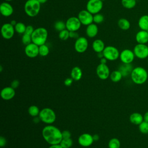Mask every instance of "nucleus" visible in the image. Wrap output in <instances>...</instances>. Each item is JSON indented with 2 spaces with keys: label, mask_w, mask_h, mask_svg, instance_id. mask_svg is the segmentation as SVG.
<instances>
[{
  "label": "nucleus",
  "mask_w": 148,
  "mask_h": 148,
  "mask_svg": "<svg viewBox=\"0 0 148 148\" xmlns=\"http://www.w3.org/2000/svg\"><path fill=\"white\" fill-rule=\"evenodd\" d=\"M88 42L86 38L79 36L76 39L74 43V48L76 52L79 53H84L88 49Z\"/></svg>",
  "instance_id": "obj_10"
},
{
  "label": "nucleus",
  "mask_w": 148,
  "mask_h": 148,
  "mask_svg": "<svg viewBox=\"0 0 148 148\" xmlns=\"http://www.w3.org/2000/svg\"><path fill=\"white\" fill-rule=\"evenodd\" d=\"M41 4L38 0H27L24 6L25 14L30 17H34L40 12Z\"/></svg>",
  "instance_id": "obj_4"
},
{
  "label": "nucleus",
  "mask_w": 148,
  "mask_h": 148,
  "mask_svg": "<svg viewBox=\"0 0 148 148\" xmlns=\"http://www.w3.org/2000/svg\"><path fill=\"white\" fill-rule=\"evenodd\" d=\"M94 142L92 135L88 133H83L78 138V143L83 147H88L91 146Z\"/></svg>",
  "instance_id": "obj_16"
},
{
  "label": "nucleus",
  "mask_w": 148,
  "mask_h": 148,
  "mask_svg": "<svg viewBox=\"0 0 148 148\" xmlns=\"http://www.w3.org/2000/svg\"><path fill=\"white\" fill-rule=\"evenodd\" d=\"M17 23V22L16 20H12V21L10 22V23L12 25H13V26H14V25L16 24Z\"/></svg>",
  "instance_id": "obj_50"
},
{
  "label": "nucleus",
  "mask_w": 148,
  "mask_h": 148,
  "mask_svg": "<svg viewBox=\"0 0 148 148\" xmlns=\"http://www.w3.org/2000/svg\"><path fill=\"white\" fill-rule=\"evenodd\" d=\"M38 1L40 4H43V3H45L48 0H38Z\"/></svg>",
  "instance_id": "obj_49"
},
{
  "label": "nucleus",
  "mask_w": 148,
  "mask_h": 148,
  "mask_svg": "<svg viewBox=\"0 0 148 148\" xmlns=\"http://www.w3.org/2000/svg\"><path fill=\"white\" fill-rule=\"evenodd\" d=\"M34 30H35V29L34 28L32 25H28L26 27V29H25V31L24 34H27L31 35L32 34L33 32L34 31Z\"/></svg>",
  "instance_id": "obj_39"
},
{
  "label": "nucleus",
  "mask_w": 148,
  "mask_h": 148,
  "mask_svg": "<svg viewBox=\"0 0 148 148\" xmlns=\"http://www.w3.org/2000/svg\"><path fill=\"white\" fill-rule=\"evenodd\" d=\"M83 75V72L81 68L79 66L73 67L71 72V77L75 81H79L81 79Z\"/></svg>",
  "instance_id": "obj_24"
},
{
  "label": "nucleus",
  "mask_w": 148,
  "mask_h": 148,
  "mask_svg": "<svg viewBox=\"0 0 148 148\" xmlns=\"http://www.w3.org/2000/svg\"><path fill=\"white\" fill-rule=\"evenodd\" d=\"M31 37L32 42L39 46L46 43L48 37V31L45 27H38L35 29Z\"/></svg>",
  "instance_id": "obj_3"
},
{
  "label": "nucleus",
  "mask_w": 148,
  "mask_h": 148,
  "mask_svg": "<svg viewBox=\"0 0 148 148\" xmlns=\"http://www.w3.org/2000/svg\"><path fill=\"white\" fill-rule=\"evenodd\" d=\"M60 144L62 148H70L73 145V140L71 138H63Z\"/></svg>",
  "instance_id": "obj_34"
},
{
  "label": "nucleus",
  "mask_w": 148,
  "mask_h": 148,
  "mask_svg": "<svg viewBox=\"0 0 148 148\" xmlns=\"http://www.w3.org/2000/svg\"><path fill=\"white\" fill-rule=\"evenodd\" d=\"M27 25L22 22H17L16 24L14 26L15 32L19 34H24Z\"/></svg>",
  "instance_id": "obj_29"
},
{
  "label": "nucleus",
  "mask_w": 148,
  "mask_h": 148,
  "mask_svg": "<svg viewBox=\"0 0 148 148\" xmlns=\"http://www.w3.org/2000/svg\"><path fill=\"white\" fill-rule=\"evenodd\" d=\"M70 32V31H69ZM69 37L72 39H77L79 37V35L77 31H71L69 32Z\"/></svg>",
  "instance_id": "obj_42"
},
{
  "label": "nucleus",
  "mask_w": 148,
  "mask_h": 148,
  "mask_svg": "<svg viewBox=\"0 0 148 148\" xmlns=\"http://www.w3.org/2000/svg\"><path fill=\"white\" fill-rule=\"evenodd\" d=\"M38 116L40 121L47 125L52 124L56 120V114L55 112L50 108H43L40 111Z\"/></svg>",
  "instance_id": "obj_5"
},
{
  "label": "nucleus",
  "mask_w": 148,
  "mask_h": 148,
  "mask_svg": "<svg viewBox=\"0 0 148 148\" xmlns=\"http://www.w3.org/2000/svg\"><path fill=\"white\" fill-rule=\"evenodd\" d=\"M103 8V1L101 0H88L86 4V10L93 15L99 13Z\"/></svg>",
  "instance_id": "obj_8"
},
{
  "label": "nucleus",
  "mask_w": 148,
  "mask_h": 148,
  "mask_svg": "<svg viewBox=\"0 0 148 148\" xmlns=\"http://www.w3.org/2000/svg\"><path fill=\"white\" fill-rule=\"evenodd\" d=\"M107 59L105 58L104 57L100 58V63L101 64H106V62H107Z\"/></svg>",
  "instance_id": "obj_47"
},
{
  "label": "nucleus",
  "mask_w": 148,
  "mask_h": 148,
  "mask_svg": "<svg viewBox=\"0 0 148 148\" xmlns=\"http://www.w3.org/2000/svg\"><path fill=\"white\" fill-rule=\"evenodd\" d=\"M50 52L49 47L46 44L40 45L39 46V55L42 57L47 56Z\"/></svg>",
  "instance_id": "obj_30"
},
{
  "label": "nucleus",
  "mask_w": 148,
  "mask_h": 148,
  "mask_svg": "<svg viewBox=\"0 0 148 148\" xmlns=\"http://www.w3.org/2000/svg\"><path fill=\"white\" fill-rule=\"evenodd\" d=\"M105 47L103 41L100 39H97L92 42V48L93 50L97 53H101L103 51Z\"/></svg>",
  "instance_id": "obj_22"
},
{
  "label": "nucleus",
  "mask_w": 148,
  "mask_h": 148,
  "mask_svg": "<svg viewBox=\"0 0 148 148\" xmlns=\"http://www.w3.org/2000/svg\"><path fill=\"white\" fill-rule=\"evenodd\" d=\"M49 148H62L60 144H56V145H50Z\"/></svg>",
  "instance_id": "obj_45"
},
{
  "label": "nucleus",
  "mask_w": 148,
  "mask_h": 148,
  "mask_svg": "<svg viewBox=\"0 0 148 148\" xmlns=\"http://www.w3.org/2000/svg\"><path fill=\"white\" fill-rule=\"evenodd\" d=\"M119 28L123 31L128 30L131 27V23L128 20L125 18H121L117 21Z\"/></svg>",
  "instance_id": "obj_25"
},
{
  "label": "nucleus",
  "mask_w": 148,
  "mask_h": 148,
  "mask_svg": "<svg viewBox=\"0 0 148 148\" xmlns=\"http://www.w3.org/2000/svg\"><path fill=\"white\" fill-rule=\"evenodd\" d=\"M97 76L101 80H106L110 76V70L106 64H99L96 69Z\"/></svg>",
  "instance_id": "obj_14"
},
{
  "label": "nucleus",
  "mask_w": 148,
  "mask_h": 148,
  "mask_svg": "<svg viewBox=\"0 0 148 148\" xmlns=\"http://www.w3.org/2000/svg\"><path fill=\"white\" fill-rule=\"evenodd\" d=\"M135 57L144 60L148 57V46L146 44L137 43L133 49Z\"/></svg>",
  "instance_id": "obj_7"
},
{
  "label": "nucleus",
  "mask_w": 148,
  "mask_h": 148,
  "mask_svg": "<svg viewBox=\"0 0 148 148\" xmlns=\"http://www.w3.org/2000/svg\"><path fill=\"white\" fill-rule=\"evenodd\" d=\"M77 17L83 25L87 26L93 23V14L86 9L80 11L78 13Z\"/></svg>",
  "instance_id": "obj_13"
},
{
  "label": "nucleus",
  "mask_w": 148,
  "mask_h": 148,
  "mask_svg": "<svg viewBox=\"0 0 148 148\" xmlns=\"http://www.w3.org/2000/svg\"><path fill=\"white\" fill-rule=\"evenodd\" d=\"M138 25L140 29L148 31V14H143L139 17Z\"/></svg>",
  "instance_id": "obj_23"
},
{
  "label": "nucleus",
  "mask_w": 148,
  "mask_h": 148,
  "mask_svg": "<svg viewBox=\"0 0 148 148\" xmlns=\"http://www.w3.org/2000/svg\"><path fill=\"white\" fill-rule=\"evenodd\" d=\"M12 1H13V0H5V1H7V2H10Z\"/></svg>",
  "instance_id": "obj_51"
},
{
  "label": "nucleus",
  "mask_w": 148,
  "mask_h": 148,
  "mask_svg": "<svg viewBox=\"0 0 148 148\" xmlns=\"http://www.w3.org/2000/svg\"><path fill=\"white\" fill-rule=\"evenodd\" d=\"M0 12L2 16L7 17L13 14L14 9L9 2L4 1L0 5Z\"/></svg>",
  "instance_id": "obj_17"
},
{
  "label": "nucleus",
  "mask_w": 148,
  "mask_h": 148,
  "mask_svg": "<svg viewBox=\"0 0 148 148\" xmlns=\"http://www.w3.org/2000/svg\"><path fill=\"white\" fill-rule=\"evenodd\" d=\"M132 69L133 68H132L131 64H123L122 65H121L119 70L121 72L123 76H126L129 74H131Z\"/></svg>",
  "instance_id": "obj_27"
},
{
  "label": "nucleus",
  "mask_w": 148,
  "mask_h": 148,
  "mask_svg": "<svg viewBox=\"0 0 148 148\" xmlns=\"http://www.w3.org/2000/svg\"><path fill=\"white\" fill-rule=\"evenodd\" d=\"M102 1H105V0H101Z\"/></svg>",
  "instance_id": "obj_53"
},
{
  "label": "nucleus",
  "mask_w": 148,
  "mask_h": 148,
  "mask_svg": "<svg viewBox=\"0 0 148 148\" xmlns=\"http://www.w3.org/2000/svg\"><path fill=\"white\" fill-rule=\"evenodd\" d=\"M143 120L148 122V111L145 112V114H143Z\"/></svg>",
  "instance_id": "obj_46"
},
{
  "label": "nucleus",
  "mask_w": 148,
  "mask_h": 148,
  "mask_svg": "<svg viewBox=\"0 0 148 148\" xmlns=\"http://www.w3.org/2000/svg\"><path fill=\"white\" fill-rule=\"evenodd\" d=\"M129 120L132 124L139 125L141 123L144 121L143 115L138 112H134L130 114Z\"/></svg>",
  "instance_id": "obj_21"
},
{
  "label": "nucleus",
  "mask_w": 148,
  "mask_h": 148,
  "mask_svg": "<svg viewBox=\"0 0 148 148\" xmlns=\"http://www.w3.org/2000/svg\"><path fill=\"white\" fill-rule=\"evenodd\" d=\"M136 0H121V3L123 8L127 9H132L136 5Z\"/></svg>",
  "instance_id": "obj_28"
},
{
  "label": "nucleus",
  "mask_w": 148,
  "mask_h": 148,
  "mask_svg": "<svg viewBox=\"0 0 148 148\" xmlns=\"http://www.w3.org/2000/svg\"><path fill=\"white\" fill-rule=\"evenodd\" d=\"M98 32V27L97 24L92 23L86 27V34L87 37L92 38L95 37Z\"/></svg>",
  "instance_id": "obj_20"
},
{
  "label": "nucleus",
  "mask_w": 148,
  "mask_h": 148,
  "mask_svg": "<svg viewBox=\"0 0 148 148\" xmlns=\"http://www.w3.org/2000/svg\"><path fill=\"white\" fill-rule=\"evenodd\" d=\"M42 135L45 140L50 145L60 144L62 139V131L51 124L47 125L43 128Z\"/></svg>",
  "instance_id": "obj_1"
},
{
  "label": "nucleus",
  "mask_w": 148,
  "mask_h": 148,
  "mask_svg": "<svg viewBox=\"0 0 148 148\" xmlns=\"http://www.w3.org/2000/svg\"><path fill=\"white\" fill-rule=\"evenodd\" d=\"M24 52L29 58H35L39 55V46L32 42L25 46Z\"/></svg>",
  "instance_id": "obj_15"
},
{
  "label": "nucleus",
  "mask_w": 148,
  "mask_h": 148,
  "mask_svg": "<svg viewBox=\"0 0 148 148\" xmlns=\"http://www.w3.org/2000/svg\"><path fill=\"white\" fill-rule=\"evenodd\" d=\"M14 88L11 86H8L3 88L1 91V97L5 101H9L12 99L15 96Z\"/></svg>",
  "instance_id": "obj_18"
},
{
  "label": "nucleus",
  "mask_w": 148,
  "mask_h": 148,
  "mask_svg": "<svg viewBox=\"0 0 148 148\" xmlns=\"http://www.w3.org/2000/svg\"><path fill=\"white\" fill-rule=\"evenodd\" d=\"M135 40L137 43L147 44L148 43V32L140 29L135 35Z\"/></svg>",
  "instance_id": "obj_19"
},
{
  "label": "nucleus",
  "mask_w": 148,
  "mask_h": 148,
  "mask_svg": "<svg viewBox=\"0 0 148 148\" xmlns=\"http://www.w3.org/2000/svg\"><path fill=\"white\" fill-rule=\"evenodd\" d=\"M21 42L25 46L32 43V42L31 35L27 34H23V36L21 37Z\"/></svg>",
  "instance_id": "obj_38"
},
{
  "label": "nucleus",
  "mask_w": 148,
  "mask_h": 148,
  "mask_svg": "<svg viewBox=\"0 0 148 148\" xmlns=\"http://www.w3.org/2000/svg\"><path fill=\"white\" fill-rule=\"evenodd\" d=\"M1 32L3 39L9 40L13 37L16 32L13 25H12L10 23H6L2 25Z\"/></svg>",
  "instance_id": "obj_9"
},
{
  "label": "nucleus",
  "mask_w": 148,
  "mask_h": 148,
  "mask_svg": "<svg viewBox=\"0 0 148 148\" xmlns=\"http://www.w3.org/2000/svg\"><path fill=\"white\" fill-rule=\"evenodd\" d=\"M103 57L108 61H113L117 60L120 56V52L117 48L113 46H105L102 51Z\"/></svg>",
  "instance_id": "obj_6"
},
{
  "label": "nucleus",
  "mask_w": 148,
  "mask_h": 148,
  "mask_svg": "<svg viewBox=\"0 0 148 148\" xmlns=\"http://www.w3.org/2000/svg\"><path fill=\"white\" fill-rule=\"evenodd\" d=\"M135 57V56L133 50L129 49H125L123 50L120 52L119 56V58L123 64H131L134 61Z\"/></svg>",
  "instance_id": "obj_12"
},
{
  "label": "nucleus",
  "mask_w": 148,
  "mask_h": 148,
  "mask_svg": "<svg viewBox=\"0 0 148 148\" xmlns=\"http://www.w3.org/2000/svg\"><path fill=\"white\" fill-rule=\"evenodd\" d=\"M62 136L63 138H69L71 136V134L68 130H64L62 131Z\"/></svg>",
  "instance_id": "obj_41"
},
{
  "label": "nucleus",
  "mask_w": 148,
  "mask_h": 148,
  "mask_svg": "<svg viewBox=\"0 0 148 148\" xmlns=\"http://www.w3.org/2000/svg\"><path fill=\"white\" fill-rule=\"evenodd\" d=\"M69 31L67 29H65L58 33V38L62 40H66L69 37Z\"/></svg>",
  "instance_id": "obj_36"
},
{
  "label": "nucleus",
  "mask_w": 148,
  "mask_h": 148,
  "mask_svg": "<svg viewBox=\"0 0 148 148\" xmlns=\"http://www.w3.org/2000/svg\"><path fill=\"white\" fill-rule=\"evenodd\" d=\"M54 29L58 32L66 29V24L65 22L62 20H58L54 23Z\"/></svg>",
  "instance_id": "obj_33"
},
{
  "label": "nucleus",
  "mask_w": 148,
  "mask_h": 148,
  "mask_svg": "<svg viewBox=\"0 0 148 148\" xmlns=\"http://www.w3.org/2000/svg\"><path fill=\"white\" fill-rule=\"evenodd\" d=\"M73 79L71 77H68V78H66L64 82V83L65 84V86H71V84H72L73 83Z\"/></svg>",
  "instance_id": "obj_40"
},
{
  "label": "nucleus",
  "mask_w": 148,
  "mask_h": 148,
  "mask_svg": "<svg viewBox=\"0 0 148 148\" xmlns=\"http://www.w3.org/2000/svg\"><path fill=\"white\" fill-rule=\"evenodd\" d=\"M66 29L69 31H77L82 25L79 18L75 16L69 17L65 21Z\"/></svg>",
  "instance_id": "obj_11"
},
{
  "label": "nucleus",
  "mask_w": 148,
  "mask_h": 148,
  "mask_svg": "<svg viewBox=\"0 0 148 148\" xmlns=\"http://www.w3.org/2000/svg\"><path fill=\"white\" fill-rule=\"evenodd\" d=\"M104 21L103 16L100 13L93 15V23L96 24H101Z\"/></svg>",
  "instance_id": "obj_37"
},
{
  "label": "nucleus",
  "mask_w": 148,
  "mask_h": 148,
  "mask_svg": "<svg viewBox=\"0 0 148 148\" xmlns=\"http://www.w3.org/2000/svg\"><path fill=\"white\" fill-rule=\"evenodd\" d=\"M92 136H93V139H94V141H97V140H98L99 139V135H97V134H95V135H92Z\"/></svg>",
  "instance_id": "obj_48"
},
{
  "label": "nucleus",
  "mask_w": 148,
  "mask_h": 148,
  "mask_svg": "<svg viewBox=\"0 0 148 148\" xmlns=\"http://www.w3.org/2000/svg\"><path fill=\"white\" fill-rule=\"evenodd\" d=\"M123 77V75L119 70H115L112 71L110 73L109 76L110 80L114 83L119 82L121 80Z\"/></svg>",
  "instance_id": "obj_26"
},
{
  "label": "nucleus",
  "mask_w": 148,
  "mask_h": 148,
  "mask_svg": "<svg viewBox=\"0 0 148 148\" xmlns=\"http://www.w3.org/2000/svg\"><path fill=\"white\" fill-rule=\"evenodd\" d=\"M139 131L143 134H148V122L143 121L138 125Z\"/></svg>",
  "instance_id": "obj_35"
},
{
  "label": "nucleus",
  "mask_w": 148,
  "mask_h": 148,
  "mask_svg": "<svg viewBox=\"0 0 148 148\" xmlns=\"http://www.w3.org/2000/svg\"><path fill=\"white\" fill-rule=\"evenodd\" d=\"M147 63H148V57L147 58Z\"/></svg>",
  "instance_id": "obj_52"
},
{
  "label": "nucleus",
  "mask_w": 148,
  "mask_h": 148,
  "mask_svg": "<svg viewBox=\"0 0 148 148\" xmlns=\"http://www.w3.org/2000/svg\"><path fill=\"white\" fill-rule=\"evenodd\" d=\"M6 142H7V141H6V139H5V138L1 136L0 137V147H3L5 146L6 145Z\"/></svg>",
  "instance_id": "obj_44"
},
{
  "label": "nucleus",
  "mask_w": 148,
  "mask_h": 148,
  "mask_svg": "<svg viewBox=\"0 0 148 148\" xmlns=\"http://www.w3.org/2000/svg\"><path fill=\"white\" fill-rule=\"evenodd\" d=\"M19 84H20V83L18 80H14L12 82L10 86L15 89V88H17L19 86Z\"/></svg>",
  "instance_id": "obj_43"
},
{
  "label": "nucleus",
  "mask_w": 148,
  "mask_h": 148,
  "mask_svg": "<svg viewBox=\"0 0 148 148\" xmlns=\"http://www.w3.org/2000/svg\"><path fill=\"white\" fill-rule=\"evenodd\" d=\"M130 75L132 81L138 85L144 84L148 79V72L147 70L142 66L134 68Z\"/></svg>",
  "instance_id": "obj_2"
},
{
  "label": "nucleus",
  "mask_w": 148,
  "mask_h": 148,
  "mask_svg": "<svg viewBox=\"0 0 148 148\" xmlns=\"http://www.w3.org/2000/svg\"><path fill=\"white\" fill-rule=\"evenodd\" d=\"M40 111V110H39V108L36 105H31L28 109V112L29 114L34 117L39 116Z\"/></svg>",
  "instance_id": "obj_31"
},
{
  "label": "nucleus",
  "mask_w": 148,
  "mask_h": 148,
  "mask_svg": "<svg viewBox=\"0 0 148 148\" xmlns=\"http://www.w3.org/2000/svg\"><path fill=\"white\" fill-rule=\"evenodd\" d=\"M121 146L120 141L116 138H113L110 139L108 142L109 148H120Z\"/></svg>",
  "instance_id": "obj_32"
}]
</instances>
